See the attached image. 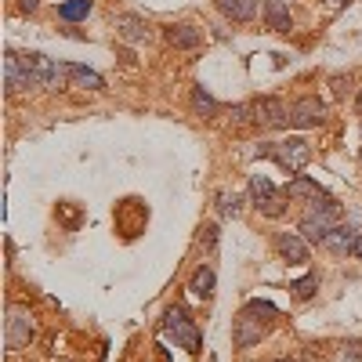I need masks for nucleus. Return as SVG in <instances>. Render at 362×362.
I'll use <instances>...</instances> for the list:
<instances>
[{
	"instance_id": "nucleus-4",
	"label": "nucleus",
	"mask_w": 362,
	"mask_h": 362,
	"mask_svg": "<svg viewBox=\"0 0 362 362\" xmlns=\"http://www.w3.org/2000/svg\"><path fill=\"white\" fill-rule=\"evenodd\" d=\"M163 334L174 337V344H181L185 351H199V329H196V322L189 319V312L181 308V305L167 308V315H163Z\"/></svg>"
},
{
	"instance_id": "nucleus-7",
	"label": "nucleus",
	"mask_w": 362,
	"mask_h": 362,
	"mask_svg": "<svg viewBox=\"0 0 362 362\" xmlns=\"http://www.w3.org/2000/svg\"><path fill=\"white\" fill-rule=\"evenodd\" d=\"M250 119L261 131H276V127L290 124V109L279 98H257V102H250Z\"/></svg>"
},
{
	"instance_id": "nucleus-19",
	"label": "nucleus",
	"mask_w": 362,
	"mask_h": 362,
	"mask_svg": "<svg viewBox=\"0 0 362 362\" xmlns=\"http://www.w3.org/2000/svg\"><path fill=\"white\" fill-rule=\"evenodd\" d=\"M192 109H196L203 119H210V116H218V112H221V105H218L214 98H210L203 87H192Z\"/></svg>"
},
{
	"instance_id": "nucleus-24",
	"label": "nucleus",
	"mask_w": 362,
	"mask_h": 362,
	"mask_svg": "<svg viewBox=\"0 0 362 362\" xmlns=\"http://www.w3.org/2000/svg\"><path fill=\"white\" fill-rule=\"evenodd\" d=\"M341 362H362V344H358V341L344 344V351H341Z\"/></svg>"
},
{
	"instance_id": "nucleus-29",
	"label": "nucleus",
	"mask_w": 362,
	"mask_h": 362,
	"mask_svg": "<svg viewBox=\"0 0 362 362\" xmlns=\"http://www.w3.org/2000/svg\"><path fill=\"white\" fill-rule=\"evenodd\" d=\"M334 4H348V0H334Z\"/></svg>"
},
{
	"instance_id": "nucleus-14",
	"label": "nucleus",
	"mask_w": 362,
	"mask_h": 362,
	"mask_svg": "<svg viewBox=\"0 0 362 362\" xmlns=\"http://www.w3.org/2000/svg\"><path fill=\"white\" fill-rule=\"evenodd\" d=\"M66 76H69L73 87H87V90H102V87H105L102 73L87 69V66H73V62H66Z\"/></svg>"
},
{
	"instance_id": "nucleus-1",
	"label": "nucleus",
	"mask_w": 362,
	"mask_h": 362,
	"mask_svg": "<svg viewBox=\"0 0 362 362\" xmlns=\"http://www.w3.org/2000/svg\"><path fill=\"white\" fill-rule=\"evenodd\" d=\"M341 221H344V206L334 196L312 199L305 206V214H300V235H305L308 243H326V235L334 232Z\"/></svg>"
},
{
	"instance_id": "nucleus-5",
	"label": "nucleus",
	"mask_w": 362,
	"mask_h": 362,
	"mask_svg": "<svg viewBox=\"0 0 362 362\" xmlns=\"http://www.w3.org/2000/svg\"><path fill=\"white\" fill-rule=\"evenodd\" d=\"M33 337H37V322H33V315H29L25 308H8V322H4V341H8V348L11 351H22V348H29L33 344Z\"/></svg>"
},
{
	"instance_id": "nucleus-13",
	"label": "nucleus",
	"mask_w": 362,
	"mask_h": 362,
	"mask_svg": "<svg viewBox=\"0 0 362 362\" xmlns=\"http://www.w3.org/2000/svg\"><path fill=\"white\" fill-rule=\"evenodd\" d=\"M264 22L276 29V33H290V29H293L290 4H283V0H264Z\"/></svg>"
},
{
	"instance_id": "nucleus-2",
	"label": "nucleus",
	"mask_w": 362,
	"mask_h": 362,
	"mask_svg": "<svg viewBox=\"0 0 362 362\" xmlns=\"http://www.w3.org/2000/svg\"><path fill=\"white\" fill-rule=\"evenodd\" d=\"M257 156H272L283 170L297 174V170H305L308 160H312V148L305 138H286V141H261L257 145Z\"/></svg>"
},
{
	"instance_id": "nucleus-11",
	"label": "nucleus",
	"mask_w": 362,
	"mask_h": 362,
	"mask_svg": "<svg viewBox=\"0 0 362 362\" xmlns=\"http://www.w3.org/2000/svg\"><path fill=\"white\" fill-rule=\"evenodd\" d=\"M355 235H358V228L351 225V221H341L334 232L326 235V250H334V254H351V247H355Z\"/></svg>"
},
{
	"instance_id": "nucleus-3",
	"label": "nucleus",
	"mask_w": 362,
	"mask_h": 362,
	"mask_svg": "<svg viewBox=\"0 0 362 362\" xmlns=\"http://www.w3.org/2000/svg\"><path fill=\"white\" fill-rule=\"evenodd\" d=\"M286 199L290 196L279 192L264 174H254L250 177V203H254V210H261L264 218H283L286 214Z\"/></svg>"
},
{
	"instance_id": "nucleus-30",
	"label": "nucleus",
	"mask_w": 362,
	"mask_h": 362,
	"mask_svg": "<svg viewBox=\"0 0 362 362\" xmlns=\"http://www.w3.org/2000/svg\"><path fill=\"white\" fill-rule=\"evenodd\" d=\"M276 362H290V358H276Z\"/></svg>"
},
{
	"instance_id": "nucleus-18",
	"label": "nucleus",
	"mask_w": 362,
	"mask_h": 362,
	"mask_svg": "<svg viewBox=\"0 0 362 362\" xmlns=\"http://www.w3.org/2000/svg\"><path fill=\"white\" fill-rule=\"evenodd\" d=\"M192 293H196V297H214V268H210V264L196 268V276H192Z\"/></svg>"
},
{
	"instance_id": "nucleus-23",
	"label": "nucleus",
	"mask_w": 362,
	"mask_h": 362,
	"mask_svg": "<svg viewBox=\"0 0 362 362\" xmlns=\"http://www.w3.org/2000/svg\"><path fill=\"white\" fill-rule=\"evenodd\" d=\"M315 286H319V276H305V279H297L290 290H293V297H300V300H308L312 293H315Z\"/></svg>"
},
{
	"instance_id": "nucleus-10",
	"label": "nucleus",
	"mask_w": 362,
	"mask_h": 362,
	"mask_svg": "<svg viewBox=\"0 0 362 362\" xmlns=\"http://www.w3.org/2000/svg\"><path fill=\"white\" fill-rule=\"evenodd\" d=\"M276 250L286 264H305L308 261V239L300 232H276Z\"/></svg>"
},
{
	"instance_id": "nucleus-27",
	"label": "nucleus",
	"mask_w": 362,
	"mask_h": 362,
	"mask_svg": "<svg viewBox=\"0 0 362 362\" xmlns=\"http://www.w3.org/2000/svg\"><path fill=\"white\" fill-rule=\"evenodd\" d=\"M37 4H40V0H18L22 11H37Z\"/></svg>"
},
{
	"instance_id": "nucleus-21",
	"label": "nucleus",
	"mask_w": 362,
	"mask_h": 362,
	"mask_svg": "<svg viewBox=\"0 0 362 362\" xmlns=\"http://www.w3.org/2000/svg\"><path fill=\"white\" fill-rule=\"evenodd\" d=\"M239 210H243V199H239L235 192H221V196H218V214H221V218H235Z\"/></svg>"
},
{
	"instance_id": "nucleus-17",
	"label": "nucleus",
	"mask_w": 362,
	"mask_h": 362,
	"mask_svg": "<svg viewBox=\"0 0 362 362\" xmlns=\"http://www.w3.org/2000/svg\"><path fill=\"white\" fill-rule=\"evenodd\" d=\"M286 196H290V199H308V203H312V199H322L326 192H322V189L315 185L312 177H305V174H297V177L290 181V185H286Z\"/></svg>"
},
{
	"instance_id": "nucleus-15",
	"label": "nucleus",
	"mask_w": 362,
	"mask_h": 362,
	"mask_svg": "<svg viewBox=\"0 0 362 362\" xmlns=\"http://www.w3.org/2000/svg\"><path fill=\"white\" fill-rule=\"evenodd\" d=\"M218 8L232 22H250L257 15V0H218Z\"/></svg>"
},
{
	"instance_id": "nucleus-20",
	"label": "nucleus",
	"mask_w": 362,
	"mask_h": 362,
	"mask_svg": "<svg viewBox=\"0 0 362 362\" xmlns=\"http://www.w3.org/2000/svg\"><path fill=\"white\" fill-rule=\"evenodd\" d=\"M87 11H90V0H66V4L58 8V15L66 22H80V18H87Z\"/></svg>"
},
{
	"instance_id": "nucleus-26",
	"label": "nucleus",
	"mask_w": 362,
	"mask_h": 362,
	"mask_svg": "<svg viewBox=\"0 0 362 362\" xmlns=\"http://www.w3.org/2000/svg\"><path fill=\"white\" fill-rule=\"evenodd\" d=\"M351 257H358V261H362V232L355 235V247H351Z\"/></svg>"
},
{
	"instance_id": "nucleus-6",
	"label": "nucleus",
	"mask_w": 362,
	"mask_h": 362,
	"mask_svg": "<svg viewBox=\"0 0 362 362\" xmlns=\"http://www.w3.org/2000/svg\"><path fill=\"white\" fill-rule=\"evenodd\" d=\"M4 83H8V95H18V90L37 87L33 66H29L25 54H18V51H8L4 54Z\"/></svg>"
},
{
	"instance_id": "nucleus-28",
	"label": "nucleus",
	"mask_w": 362,
	"mask_h": 362,
	"mask_svg": "<svg viewBox=\"0 0 362 362\" xmlns=\"http://www.w3.org/2000/svg\"><path fill=\"white\" fill-rule=\"evenodd\" d=\"M358 109H362V90H358Z\"/></svg>"
},
{
	"instance_id": "nucleus-31",
	"label": "nucleus",
	"mask_w": 362,
	"mask_h": 362,
	"mask_svg": "<svg viewBox=\"0 0 362 362\" xmlns=\"http://www.w3.org/2000/svg\"><path fill=\"white\" fill-rule=\"evenodd\" d=\"M283 4H293V0H283Z\"/></svg>"
},
{
	"instance_id": "nucleus-25",
	"label": "nucleus",
	"mask_w": 362,
	"mask_h": 362,
	"mask_svg": "<svg viewBox=\"0 0 362 362\" xmlns=\"http://www.w3.org/2000/svg\"><path fill=\"white\" fill-rule=\"evenodd\" d=\"M247 119H250V102H243V105L232 109V124H247Z\"/></svg>"
},
{
	"instance_id": "nucleus-16",
	"label": "nucleus",
	"mask_w": 362,
	"mask_h": 362,
	"mask_svg": "<svg viewBox=\"0 0 362 362\" xmlns=\"http://www.w3.org/2000/svg\"><path fill=\"white\" fill-rule=\"evenodd\" d=\"M116 29H119V37H124L127 44H141L148 37V25L138 18V15H119L116 18Z\"/></svg>"
},
{
	"instance_id": "nucleus-22",
	"label": "nucleus",
	"mask_w": 362,
	"mask_h": 362,
	"mask_svg": "<svg viewBox=\"0 0 362 362\" xmlns=\"http://www.w3.org/2000/svg\"><path fill=\"white\" fill-rule=\"evenodd\" d=\"M247 312H254V315H257V319H264V322L279 319V308H276V305H268V300H250Z\"/></svg>"
},
{
	"instance_id": "nucleus-8",
	"label": "nucleus",
	"mask_w": 362,
	"mask_h": 362,
	"mask_svg": "<svg viewBox=\"0 0 362 362\" xmlns=\"http://www.w3.org/2000/svg\"><path fill=\"white\" fill-rule=\"evenodd\" d=\"M326 119V102L315 98V95H305L290 105V127L297 131H308V127H319Z\"/></svg>"
},
{
	"instance_id": "nucleus-12",
	"label": "nucleus",
	"mask_w": 362,
	"mask_h": 362,
	"mask_svg": "<svg viewBox=\"0 0 362 362\" xmlns=\"http://www.w3.org/2000/svg\"><path fill=\"white\" fill-rule=\"evenodd\" d=\"M167 44H174L181 51H196L203 44V29H196V25H170L167 29Z\"/></svg>"
},
{
	"instance_id": "nucleus-9",
	"label": "nucleus",
	"mask_w": 362,
	"mask_h": 362,
	"mask_svg": "<svg viewBox=\"0 0 362 362\" xmlns=\"http://www.w3.org/2000/svg\"><path fill=\"white\" fill-rule=\"evenodd\" d=\"M232 337H235V344L239 348H254L261 337H264V326H261V319L254 315V312H239L235 315V326H232Z\"/></svg>"
}]
</instances>
